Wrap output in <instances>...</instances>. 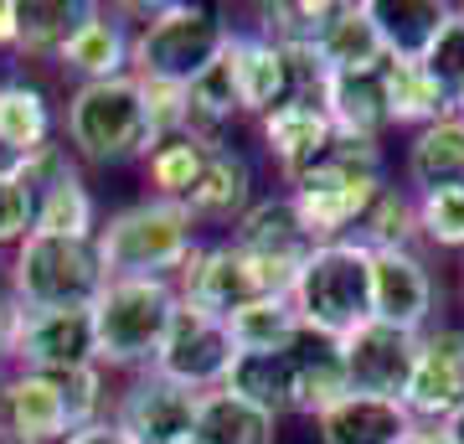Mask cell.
<instances>
[{"instance_id":"6da1fadb","label":"cell","mask_w":464,"mask_h":444,"mask_svg":"<svg viewBox=\"0 0 464 444\" xmlns=\"http://www.w3.org/2000/svg\"><path fill=\"white\" fill-rule=\"evenodd\" d=\"M387 182H392L387 145L335 134L310 165H299L295 176H284L279 192L295 197V207L315 243H341V238H356V228L366 222L372 202L382 197Z\"/></svg>"},{"instance_id":"7a4b0ae2","label":"cell","mask_w":464,"mask_h":444,"mask_svg":"<svg viewBox=\"0 0 464 444\" xmlns=\"http://www.w3.org/2000/svg\"><path fill=\"white\" fill-rule=\"evenodd\" d=\"M114 403L103 367L78 372H0V429L16 444H67L78 429L103 424Z\"/></svg>"},{"instance_id":"3957f363","label":"cell","mask_w":464,"mask_h":444,"mask_svg":"<svg viewBox=\"0 0 464 444\" xmlns=\"http://www.w3.org/2000/svg\"><path fill=\"white\" fill-rule=\"evenodd\" d=\"M134 11V57L130 73L140 83H166V88H191V83L217 67L227 52L232 21L217 5L197 0H160V5H130Z\"/></svg>"},{"instance_id":"277c9868","label":"cell","mask_w":464,"mask_h":444,"mask_svg":"<svg viewBox=\"0 0 464 444\" xmlns=\"http://www.w3.org/2000/svg\"><path fill=\"white\" fill-rule=\"evenodd\" d=\"M93 243L109 280H181V269L201 248V228L181 202L140 197L99 217Z\"/></svg>"},{"instance_id":"5b68a950","label":"cell","mask_w":464,"mask_h":444,"mask_svg":"<svg viewBox=\"0 0 464 444\" xmlns=\"http://www.w3.org/2000/svg\"><path fill=\"white\" fill-rule=\"evenodd\" d=\"M63 145L78 155V165H140L155 145V130H150V109H145V83L124 73V78L109 83H78L67 94L63 109Z\"/></svg>"},{"instance_id":"8992f818","label":"cell","mask_w":464,"mask_h":444,"mask_svg":"<svg viewBox=\"0 0 464 444\" xmlns=\"http://www.w3.org/2000/svg\"><path fill=\"white\" fill-rule=\"evenodd\" d=\"M181 311L176 280H109L93 300V336H99V367L134 378L150 372L170 336V321Z\"/></svg>"},{"instance_id":"52a82bcc","label":"cell","mask_w":464,"mask_h":444,"mask_svg":"<svg viewBox=\"0 0 464 444\" xmlns=\"http://www.w3.org/2000/svg\"><path fill=\"white\" fill-rule=\"evenodd\" d=\"M289 305L304 331H315L325 341H346L351 331L372 321V248L356 238L320 243L299 263Z\"/></svg>"},{"instance_id":"ba28073f","label":"cell","mask_w":464,"mask_h":444,"mask_svg":"<svg viewBox=\"0 0 464 444\" xmlns=\"http://www.w3.org/2000/svg\"><path fill=\"white\" fill-rule=\"evenodd\" d=\"M109 284L93 238H47L32 232L5 263V295L21 311H72L93 305Z\"/></svg>"},{"instance_id":"9c48e42d","label":"cell","mask_w":464,"mask_h":444,"mask_svg":"<svg viewBox=\"0 0 464 444\" xmlns=\"http://www.w3.org/2000/svg\"><path fill=\"white\" fill-rule=\"evenodd\" d=\"M222 67H227L237 109H243L248 124H258L264 114H274V109L289 104V99H315L320 104V83H325V67L315 63V52L279 47V42L264 36L253 21H232Z\"/></svg>"},{"instance_id":"30bf717a","label":"cell","mask_w":464,"mask_h":444,"mask_svg":"<svg viewBox=\"0 0 464 444\" xmlns=\"http://www.w3.org/2000/svg\"><path fill=\"white\" fill-rule=\"evenodd\" d=\"M181 305L191 311H207L217 321H232L248 305H264V300H289L295 290V274L279 269V263L253 259L248 248H237L222 232V238H201V248L191 253V263L181 269Z\"/></svg>"},{"instance_id":"8fae6325","label":"cell","mask_w":464,"mask_h":444,"mask_svg":"<svg viewBox=\"0 0 464 444\" xmlns=\"http://www.w3.org/2000/svg\"><path fill=\"white\" fill-rule=\"evenodd\" d=\"M16 176L36 202L32 232H47V238H99V197H93L78 155L63 145V134L52 145H42L36 155L16 161Z\"/></svg>"},{"instance_id":"7c38bea8","label":"cell","mask_w":464,"mask_h":444,"mask_svg":"<svg viewBox=\"0 0 464 444\" xmlns=\"http://www.w3.org/2000/svg\"><path fill=\"white\" fill-rule=\"evenodd\" d=\"M444 305H449V284L433 253H423V248L372 253V321L423 336L439 321H449Z\"/></svg>"},{"instance_id":"4fadbf2b","label":"cell","mask_w":464,"mask_h":444,"mask_svg":"<svg viewBox=\"0 0 464 444\" xmlns=\"http://www.w3.org/2000/svg\"><path fill=\"white\" fill-rule=\"evenodd\" d=\"M78 367H99L93 305H72V311H21V305H11L5 372H78Z\"/></svg>"},{"instance_id":"5bb4252c","label":"cell","mask_w":464,"mask_h":444,"mask_svg":"<svg viewBox=\"0 0 464 444\" xmlns=\"http://www.w3.org/2000/svg\"><path fill=\"white\" fill-rule=\"evenodd\" d=\"M197 409L201 393L160 372H134L109 403V424L130 444H197Z\"/></svg>"},{"instance_id":"9a60e30c","label":"cell","mask_w":464,"mask_h":444,"mask_svg":"<svg viewBox=\"0 0 464 444\" xmlns=\"http://www.w3.org/2000/svg\"><path fill=\"white\" fill-rule=\"evenodd\" d=\"M232 362H237V341H232L227 321H217V315H207V311L181 305L176 321H170L166 346H160V357H155L150 372L181 382V388H191V393H217V388H227Z\"/></svg>"},{"instance_id":"2e32d148","label":"cell","mask_w":464,"mask_h":444,"mask_svg":"<svg viewBox=\"0 0 464 444\" xmlns=\"http://www.w3.org/2000/svg\"><path fill=\"white\" fill-rule=\"evenodd\" d=\"M341 362H346L351 393L402 403L418 367V336H408L398 326H382V321H366L362 331H351L341 341Z\"/></svg>"},{"instance_id":"e0dca14e","label":"cell","mask_w":464,"mask_h":444,"mask_svg":"<svg viewBox=\"0 0 464 444\" xmlns=\"http://www.w3.org/2000/svg\"><path fill=\"white\" fill-rule=\"evenodd\" d=\"M402 403L429 424H444L449 413L464 409V321H439L418 336V367Z\"/></svg>"},{"instance_id":"ac0fdd59","label":"cell","mask_w":464,"mask_h":444,"mask_svg":"<svg viewBox=\"0 0 464 444\" xmlns=\"http://www.w3.org/2000/svg\"><path fill=\"white\" fill-rule=\"evenodd\" d=\"M130 57H134V11L130 5H103V0H93L83 26L72 32V42L57 57V67L78 88V83L124 78L130 73Z\"/></svg>"},{"instance_id":"d6986e66","label":"cell","mask_w":464,"mask_h":444,"mask_svg":"<svg viewBox=\"0 0 464 444\" xmlns=\"http://www.w3.org/2000/svg\"><path fill=\"white\" fill-rule=\"evenodd\" d=\"M320 109L331 114L335 134L351 140H392V109H387V57L372 67H346V73H325L320 83Z\"/></svg>"},{"instance_id":"ffe728a7","label":"cell","mask_w":464,"mask_h":444,"mask_svg":"<svg viewBox=\"0 0 464 444\" xmlns=\"http://www.w3.org/2000/svg\"><path fill=\"white\" fill-rule=\"evenodd\" d=\"M227 238L237 248H248L253 259L279 263V269H289V274H299V263L320 248L315 238H310V228H304V217H299V207H295L289 192H258V202L232 222Z\"/></svg>"},{"instance_id":"44dd1931","label":"cell","mask_w":464,"mask_h":444,"mask_svg":"<svg viewBox=\"0 0 464 444\" xmlns=\"http://www.w3.org/2000/svg\"><path fill=\"white\" fill-rule=\"evenodd\" d=\"M398 182L413 197L464 186V114H444V119H433V124H423V130L402 134Z\"/></svg>"},{"instance_id":"7402d4cb","label":"cell","mask_w":464,"mask_h":444,"mask_svg":"<svg viewBox=\"0 0 464 444\" xmlns=\"http://www.w3.org/2000/svg\"><path fill=\"white\" fill-rule=\"evenodd\" d=\"M304 424H310L315 444H402L413 434V413H408V403H392V398L346 393Z\"/></svg>"},{"instance_id":"603a6c76","label":"cell","mask_w":464,"mask_h":444,"mask_svg":"<svg viewBox=\"0 0 464 444\" xmlns=\"http://www.w3.org/2000/svg\"><path fill=\"white\" fill-rule=\"evenodd\" d=\"M258 202V171H253L243 145L212 150V161L201 171L197 192L186 197V212L197 217V228H227Z\"/></svg>"},{"instance_id":"cb8c5ba5","label":"cell","mask_w":464,"mask_h":444,"mask_svg":"<svg viewBox=\"0 0 464 444\" xmlns=\"http://www.w3.org/2000/svg\"><path fill=\"white\" fill-rule=\"evenodd\" d=\"M253 130H258V145H264V155H268V165H274V176H279V182H284V176H295L299 165H310L320 150L335 140L331 114H325L315 99L279 104V109L264 114Z\"/></svg>"},{"instance_id":"d4e9b609","label":"cell","mask_w":464,"mask_h":444,"mask_svg":"<svg viewBox=\"0 0 464 444\" xmlns=\"http://www.w3.org/2000/svg\"><path fill=\"white\" fill-rule=\"evenodd\" d=\"M315 63L325 73H346V67H372L382 63V36L372 21V0H325V16L315 32Z\"/></svg>"},{"instance_id":"484cf974","label":"cell","mask_w":464,"mask_h":444,"mask_svg":"<svg viewBox=\"0 0 464 444\" xmlns=\"http://www.w3.org/2000/svg\"><path fill=\"white\" fill-rule=\"evenodd\" d=\"M227 393H237L243 403L274 413L279 424L299 419V367H295V346L284 351H237L227 378Z\"/></svg>"},{"instance_id":"4316f807","label":"cell","mask_w":464,"mask_h":444,"mask_svg":"<svg viewBox=\"0 0 464 444\" xmlns=\"http://www.w3.org/2000/svg\"><path fill=\"white\" fill-rule=\"evenodd\" d=\"M372 21L392 63H423L454 21V0H372Z\"/></svg>"},{"instance_id":"83f0119b","label":"cell","mask_w":464,"mask_h":444,"mask_svg":"<svg viewBox=\"0 0 464 444\" xmlns=\"http://www.w3.org/2000/svg\"><path fill=\"white\" fill-rule=\"evenodd\" d=\"M57 109H52L47 88L32 78H0V145H5V155L11 161H26V155H36L42 145H52L57 140Z\"/></svg>"},{"instance_id":"f1b7e54d","label":"cell","mask_w":464,"mask_h":444,"mask_svg":"<svg viewBox=\"0 0 464 444\" xmlns=\"http://www.w3.org/2000/svg\"><path fill=\"white\" fill-rule=\"evenodd\" d=\"M212 140H201V134L181 130V134H166V140H155L150 145V155L140 161V176H145V197H160V202H181L197 192L201 171H207V161H212Z\"/></svg>"},{"instance_id":"f546056e","label":"cell","mask_w":464,"mask_h":444,"mask_svg":"<svg viewBox=\"0 0 464 444\" xmlns=\"http://www.w3.org/2000/svg\"><path fill=\"white\" fill-rule=\"evenodd\" d=\"M197 444H284V424L227 388H217V393H201Z\"/></svg>"},{"instance_id":"4dcf8cb0","label":"cell","mask_w":464,"mask_h":444,"mask_svg":"<svg viewBox=\"0 0 464 444\" xmlns=\"http://www.w3.org/2000/svg\"><path fill=\"white\" fill-rule=\"evenodd\" d=\"M93 0H16L21 16V42L16 57L21 63H57L63 47L72 42V32L83 26Z\"/></svg>"},{"instance_id":"1f68e13d","label":"cell","mask_w":464,"mask_h":444,"mask_svg":"<svg viewBox=\"0 0 464 444\" xmlns=\"http://www.w3.org/2000/svg\"><path fill=\"white\" fill-rule=\"evenodd\" d=\"M295 367H299V419H315L331 409L335 398H346V362H341V341H325L315 331H299L295 341Z\"/></svg>"},{"instance_id":"d6a6232c","label":"cell","mask_w":464,"mask_h":444,"mask_svg":"<svg viewBox=\"0 0 464 444\" xmlns=\"http://www.w3.org/2000/svg\"><path fill=\"white\" fill-rule=\"evenodd\" d=\"M387 109H392V134H413L449 114L444 94L433 88L423 63H392V57H387Z\"/></svg>"},{"instance_id":"836d02e7","label":"cell","mask_w":464,"mask_h":444,"mask_svg":"<svg viewBox=\"0 0 464 444\" xmlns=\"http://www.w3.org/2000/svg\"><path fill=\"white\" fill-rule=\"evenodd\" d=\"M356 243H366L372 253H392V248H423V238H418V202H413V192H408L398 176L382 186V197L372 202L366 222L356 228Z\"/></svg>"},{"instance_id":"e575fe53","label":"cell","mask_w":464,"mask_h":444,"mask_svg":"<svg viewBox=\"0 0 464 444\" xmlns=\"http://www.w3.org/2000/svg\"><path fill=\"white\" fill-rule=\"evenodd\" d=\"M418 202V238L433 259H459L464 253V186L449 192H423Z\"/></svg>"},{"instance_id":"d590c367","label":"cell","mask_w":464,"mask_h":444,"mask_svg":"<svg viewBox=\"0 0 464 444\" xmlns=\"http://www.w3.org/2000/svg\"><path fill=\"white\" fill-rule=\"evenodd\" d=\"M232 341L237 351H284V346L299 341V315L289 300H264V305H248L243 315H232Z\"/></svg>"},{"instance_id":"8d00e7d4","label":"cell","mask_w":464,"mask_h":444,"mask_svg":"<svg viewBox=\"0 0 464 444\" xmlns=\"http://www.w3.org/2000/svg\"><path fill=\"white\" fill-rule=\"evenodd\" d=\"M423 73L433 78V88L444 94L449 114H464V16L454 5V21L444 26V36L433 42V52L423 57Z\"/></svg>"},{"instance_id":"74e56055","label":"cell","mask_w":464,"mask_h":444,"mask_svg":"<svg viewBox=\"0 0 464 444\" xmlns=\"http://www.w3.org/2000/svg\"><path fill=\"white\" fill-rule=\"evenodd\" d=\"M32 222H36L32 192L21 186L16 171H0V253H16L32 238Z\"/></svg>"},{"instance_id":"f35d334b","label":"cell","mask_w":464,"mask_h":444,"mask_svg":"<svg viewBox=\"0 0 464 444\" xmlns=\"http://www.w3.org/2000/svg\"><path fill=\"white\" fill-rule=\"evenodd\" d=\"M16 42H21L16 0H0V52H11V57H16Z\"/></svg>"},{"instance_id":"ab89813d","label":"cell","mask_w":464,"mask_h":444,"mask_svg":"<svg viewBox=\"0 0 464 444\" xmlns=\"http://www.w3.org/2000/svg\"><path fill=\"white\" fill-rule=\"evenodd\" d=\"M67 444H130V439H124V434H119V429L109 424V419H103V424H88V429H78V434H72Z\"/></svg>"},{"instance_id":"60d3db41","label":"cell","mask_w":464,"mask_h":444,"mask_svg":"<svg viewBox=\"0 0 464 444\" xmlns=\"http://www.w3.org/2000/svg\"><path fill=\"white\" fill-rule=\"evenodd\" d=\"M402 444H449V434H444V424H429V419H413V434Z\"/></svg>"},{"instance_id":"b9f144b4","label":"cell","mask_w":464,"mask_h":444,"mask_svg":"<svg viewBox=\"0 0 464 444\" xmlns=\"http://www.w3.org/2000/svg\"><path fill=\"white\" fill-rule=\"evenodd\" d=\"M5 341H11V295L0 300V372H5Z\"/></svg>"},{"instance_id":"7bdbcfd3","label":"cell","mask_w":464,"mask_h":444,"mask_svg":"<svg viewBox=\"0 0 464 444\" xmlns=\"http://www.w3.org/2000/svg\"><path fill=\"white\" fill-rule=\"evenodd\" d=\"M444 434H449V444H464V409L444 419Z\"/></svg>"},{"instance_id":"ee69618b","label":"cell","mask_w":464,"mask_h":444,"mask_svg":"<svg viewBox=\"0 0 464 444\" xmlns=\"http://www.w3.org/2000/svg\"><path fill=\"white\" fill-rule=\"evenodd\" d=\"M454 300H459V311H464V253L454 259Z\"/></svg>"},{"instance_id":"f6af8a7d","label":"cell","mask_w":464,"mask_h":444,"mask_svg":"<svg viewBox=\"0 0 464 444\" xmlns=\"http://www.w3.org/2000/svg\"><path fill=\"white\" fill-rule=\"evenodd\" d=\"M0 171H16V161H11V155H5V145H0Z\"/></svg>"},{"instance_id":"bcb514c9","label":"cell","mask_w":464,"mask_h":444,"mask_svg":"<svg viewBox=\"0 0 464 444\" xmlns=\"http://www.w3.org/2000/svg\"><path fill=\"white\" fill-rule=\"evenodd\" d=\"M0 300H5V263H0Z\"/></svg>"},{"instance_id":"7dc6e473","label":"cell","mask_w":464,"mask_h":444,"mask_svg":"<svg viewBox=\"0 0 464 444\" xmlns=\"http://www.w3.org/2000/svg\"><path fill=\"white\" fill-rule=\"evenodd\" d=\"M459 16H464V0H459Z\"/></svg>"}]
</instances>
